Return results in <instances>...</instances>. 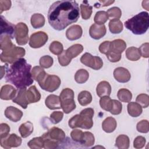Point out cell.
<instances>
[{
	"mask_svg": "<svg viewBox=\"0 0 149 149\" xmlns=\"http://www.w3.org/2000/svg\"><path fill=\"white\" fill-rule=\"evenodd\" d=\"M83 33L82 28L80 26L74 24L68 28L66 31V38L70 41L76 40L79 39Z\"/></svg>",
	"mask_w": 149,
	"mask_h": 149,
	"instance_id": "obj_18",
	"label": "cell"
},
{
	"mask_svg": "<svg viewBox=\"0 0 149 149\" xmlns=\"http://www.w3.org/2000/svg\"><path fill=\"white\" fill-rule=\"evenodd\" d=\"M15 38L19 45H24L28 42L29 28L24 23L20 22L16 25Z\"/></svg>",
	"mask_w": 149,
	"mask_h": 149,
	"instance_id": "obj_10",
	"label": "cell"
},
{
	"mask_svg": "<svg viewBox=\"0 0 149 149\" xmlns=\"http://www.w3.org/2000/svg\"><path fill=\"white\" fill-rule=\"evenodd\" d=\"M127 112L130 116L132 117L139 116L142 112L141 106L137 102H130L127 105Z\"/></svg>",
	"mask_w": 149,
	"mask_h": 149,
	"instance_id": "obj_26",
	"label": "cell"
},
{
	"mask_svg": "<svg viewBox=\"0 0 149 149\" xmlns=\"http://www.w3.org/2000/svg\"><path fill=\"white\" fill-rule=\"evenodd\" d=\"M118 99L123 102H130L132 98V93L126 88H121L118 91Z\"/></svg>",
	"mask_w": 149,
	"mask_h": 149,
	"instance_id": "obj_35",
	"label": "cell"
},
{
	"mask_svg": "<svg viewBox=\"0 0 149 149\" xmlns=\"http://www.w3.org/2000/svg\"><path fill=\"white\" fill-rule=\"evenodd\" d=\"M137 130L142 133H148L149 131V123L147 120H142L137 123Z\"/></svg>",
	"mask_w": 149,
	"mask_h": 149,
	"instance_id": "obj_46",
	"label": "cell"
},
{
	"mask_svg": "<svg viewBox=\"0 0 149 149\" xmlns=\"http://www.w3.org/2000/svg\"><path fill=\"white\" fill-rule=\"evenodd\" d=\"M117 126V123L113 117H107L102 123V128L106 133L113 132Z\"/></svg>",
	"mask_w": 149,
	"mask_h": 149,
	"instance_id": "obj_25",
	"label": "cell"
},
{
	"mask_svg": "<svg viewBox=\"0 0 149 149\" xmlns=\"http://www.w3.org/2000/svg\"><path fill=\"white\" fill-rule=\"evenodd\" d=\"M149 43L146 42L143 44L139 48L141 56L147 58L149 57Z\"/></svg>",
	"mask_w": 149,
	"mask_h": 149,
	"instance_id": "obj_53",
	"label": "cell"
},
{
	"mask_svg": "<svg viewBox=\"0 0 149 149\" xmlns=\"http://www.w3.org/2000/svg\"><path fill=\"white\" fill-rule=\"evenodd\" d=\"M106 27L104 24H93L90 27L89 34L94 40H99L103 37L106 34Z\"/></svg>",
	"mask_w": 149,
	"mask_h": 149,
	"instance_id": "obj_14",
	"label": "cell"
},
{
	"mask_svg": "<svg viewBox=\"0 0 149 149\" xmlns=\"http://www.w3.org/2000/svg\"><path fill=\"white\" fill-rule=\"evenodd\" d=\"M31 66L24 58H20L10 65L7 64L6 81L13 84L17 89L26 88L33 83Z\"/></svg>",
	"mask_w": 149,
	"mask_h": 149,
	"instance_id": "obj_2",
	"label": "cell"
},
{
	"mask_svg": "<svg viewBox=\"0 0 149 149\" xmlns=\"http://www.w3.org/2000/svg\"><path fill=\"white\" fill-rule=\"evenodd\" d=\"M26 88L17 90L16 97L12 100L13 102L20 105L23 109H26L29 104L26 98Z\"/></svg>",
	"mask_w": 149,
	"mask_h": 149,
	"instance_id": "obj_19",
	"label": "cell"
},
{
	"mask_svg": "<svg viewBox=\"0 0 149 149\" xmlns=\"http://www.w3.org/2000/svg\"><path fill=\"white\" fill-rule=\"evenodd\" d=\"M115 1H100L99 2L100 4L95 6V8H100V6H109L112 3H113Z\"/></svg>",
	"mask_w": 149,
	"mask_h": 149,
	"instance_id": "obj_57",
	"label": "cell"
},
{
	"mask_svg": "<svg viewBox=\"0 0 149 149\" xmlns=\"http://www.w3.org/2000/svg\"><path fill=\"white\" fill-rule=\"evenodd\" d=\"M109 19L107 12L104 10L98 11L94 17V22L97 24H104Z\"/></svg>",
	"mask_w": 149,
	"mask_h": 149,
	"instance_id": "obj_40",
	"label": "cell"
},
{
	"mask_svg": "<svg viewBox=\"0 0 149 149\" xmlns=\"http://www.w3.org/2000/svg\"><path fill=\"white\" fill-rule=\"evenodd\" d=\"M31 24L34 29H39L44 26L45 17L40 13H34L31 17Z\"/></svg>",
	"mask_w": 149,
	"mask_h": 149,
	"instance_id": "obj_28",
	"label": "cell"
},
{
	"mask_svg": "<svg viewBox=\"0 0 149 149\" xmlns=\"http://www.w3.org/2000/svg\"><path fill=\"white\" fill-rule=\"evenodd\" d=\"M81 62L94 70H99L103 66V61L99 56H93L91 54L86 52L80 58Z\"/></svg>",
	"mask_w": 149,
	"mask_h": 149,
	"instance_id": "obj_9",
	"label": "cell"
},
{
	"mask_svg": "<svg viewBox=\"0 0 149 149\" xmlns=\"http://www.w3.org/2000/svg\"><path fill=\"white\" fill-rule=\"evenodd\" d=\"M112 102H113V106H112V109L110 111V113L114 115L120 114L122 111V103L120 101L116 100H112Z\"/></svg>",
	"mask_w": 149,
	"mask_h": 149,
	"instance_id": "obj_48",
	"label": "cell"
},
{
	"mask_svg": "<svg viewBox=\"0 0 149 149\" xmlns=\"http://www.w3.org/2000/svg\"><path fill=\"white\" fill-rule=\"evenodd\" d=\"M63 116V113L61 111H54L50 115V119L54 124L60 122Z\"/></svg>",
	"mask_w": 149,
	"mask_h": 149,
	"instance_id": "obj_49",
	"label": "cell"
},
{
	"mask_svg": "<svg viewBox=\"0 0 149 149\" xmlns=\"http://www.w3.org/2000/svg\"><path fill=\"white\" fill-rule=\"evenodd\" d=\"M26 98L29 104L37 102L40 100L41 94L35 86H32L27 90Z\"/></svg>",
	"mask_w": 149,
	"mask_h": 149,
	"instance_id": "obj_22",
	"label": "cell"
},
{
	"mask_svg": "<svg viewBox=\"0 0 149 149\" xmlns=\"http://www.w3.org/2000/svg\"><path fill=\"white\" fill-rule=\"evenodd\" d=\"M106 56L108 59L111 62H116L119 61L122 56L120 54H118L111 51H109L107 54H106Z\"/></svg>",
	"mask_w": 149,
	"mask_h": 149,
	"instance_id": "obj_55",
	"label": "cell"
},
{
	"mask_svg": "<svg viewBox=\"0 0 149 149\" xmlns=\"http://www.w3.org/2000/svg\"><path fill=\"white\" fill-rule=\"evenodd\" d=\"M17 94V91L11 85L6 84L1 87L0 98L3 100H13Z\"/></svg>",
	"mask_w": 149,
	"mask_h": 149,
	"instance_id": "obj_17",
	"label": "cell"
},
{
	"mask_svg": "<svg viewBox=\"0 0 149 149\" xmlns=\"http://www.w3.org/2000/svg\"><path fill=\"white\" fill-rule=\"evenodd\" d=\"M109 31L113 34H119L123 30V26L122 22L118 19H111L109 22Z\"/></svg>",
	"mask_w": 149,
	"mask_h": 149,
	"instance_id": "obj_29",
	"label": "cell"
},
{
	"mask_svg": "<svg viewBox=\"0 0 149 149\" xmlns=\"http://www.w3.org/2000/svg\"><path fill=\"white\" fill-rule=\"evenodd\" d=\"M89 77L88 72L84 69H79L75 73L74 80L79 84L84 83L87 81Z\"/></svg>",
	"mask_w": 149,
	"mask_h": 149,
	"instance_id": "obj_33",
	"label": "cell"
},
{
	"mask_svg": "<svg viewBox=\"0 0 149 149\" xmlns=\"http://www.w3.org/2000/svg\"><path fill=\"white\" fill-rule=\"evenodd\" d=\"M49 51L54 55H59L63 51V47L61 42L58 41H52L49 47Z\"/></svg>",
	"mask_w": 149,
	"mask_h": 149,
	"instance_id": "obj_42",
	"label": "cell"
},
{
	"mask_svg": "<svg viewBox=\"0 0 149 149\" xmlns=\"http://www.w3.org/2000/svg\"><path fill=\"white\" fill-rule=\"evenodd\" d=\"M83 136V132L81 130L79 129H74L70 133V136L72 139L75 142L79 143L80 144H81V143Z\"/></svg>",
	"mask_w": 149,
	"mask_h": 149,
	"instance_id": "obj_47",
	"label": "cell"
},
{
	"mask_svg": "<svg viewBox=\"0 0 149 149\" xmlns=\"http://www.w3.org/2000/svg\"><path fill=\"white\" fill-rule=\"evenodd\" d=\"M61 108L65 113H69L76 108V104L74 100V92L69 88L62 90L59 95Z\"/></svg>",
	"mask_w": 149,
	"mask_h": 149,
	"instance_id": "obj_7",
	"label": "cell"
},
{
	"mask_svg": "<svg viewBox=\"0 0 149 149\" xmlns=\"http://www.w3.org/2000/svg\"><path fill=\"white\" fill-rule=\"evenodd\" d=\"M10 132V127L5 123H2L0 125V139L5 137L9 134Z\"/></svg>",
	"mask_w": 149,
	"mask_h": 149,
	"instance_id": "obj_54",
	"label": "cell"
},
{
	"mask_svg": "<svg viewBox=\"0 0 149 149\" xmlns=\"http://www.w3.org/2000/svg\"><path fill=\"white\" fill-rule=\"evenodd\" d=\"M148 3H149V1H143L142 2V6H143V8L146 9L147 10H149Z\"/></svg>",
	"mask_w": 149,
	"mask_h": 149,
	"instance_id": "obj_58",
	"label": "cell"
},
{
	"mask_svg": "<svg viewBox=\"0 0 149 149\" xmlns=\"http://www.w3.org/2000/svg\"><path fill=\"white\" fill-rule=\"evenodd\" d=\"M83 50V47L82 45L80 44H76L65 50V52L66 56L72 60V59L76 58L81 54Z\"/></svg>",
	"mask_w": 149,
	"mask_h": 149,
	"instance_id": "obj_24",
	"label": "cell"
},
{
	"mask_svg": "<svg viewBox=\"0 0 149 149\" xmlns=\"http://www.w3.org/2000/svg\"><path fill=\"white\" fill-rule=\"evenodd\" d=\"M11 7V1L8 0H1L0 1V13L1 14L3 11L8 10Z\"/></svg>",
	"mask_w": 149,
	"mask_h": 149,
	"instance_id": "obj_56",
	"label": "cell"
},
{
	"mask_svg": "<svg viewBox=\"0 0 149 149\" xmlns=\"http://www.w3.org/2000/svg\"><path fill=\"white\" fill-rule=\"evenodd\" d=\"M58 59L59 64L62 66H68L71 62V59L66 56L65 51H63L61 54L58 56Z\"/></svg>",
	"mask_w": 149,
	"mask_h": 149,
	"instance_id": "obj_50",
	"label": "cell"
},
{
	"mask_svg": "<svg viewBox=\"0 0 149 149\" xmlns=\"http://www.w3.org/2000/svg\"><path fill=\"white\" fill-rule=\"evenodd\" d=\"M149 26V16L147 12H141L125 22V26L134 34H144Z\"/></svg>",
	"mask_w": 149,
	"mask_h": 149,
	"instance_id": "obj_3",
	"label": "cell"
},
{
	"mask_svg": "<svg viewBox=\"0 0 149 149\" xmlns=\"http://www.w3.org/2000/svg\"><path fill=\"white\" fill-rule=\"evenodd\" d=\"M108 17L110 18L113 19H119V18L122 16V12L121 10L118 7H112L110 9H109L107 12Z\"/></svg>",
	"mask_w": 149,
	"mask_h": 149,
	"instance_id": "obj_45",
	"label": "cell"
},
{
	"mask_svg": "<svg viewBox=\"0 0 149 149\" xmlns=\"http://www.w3.org/2000/svg\"><path fill=\"white\" fill-rule=\"evenodd\" d=\"M31 74L33 79L37 82H39L45 76L46 72L41 66H36L33 67V69L31 70Z\"/></svg>",
	"mask_w": 149,
	"mask_h": 149,
	"instance_id": "obj_36",
	"label": "cell"
},
{
	"mask_svg": "<svg viewBox=\"0 0 149 149\" xmlns=\"http://www.w3.org/2000/svg\"><path fill=\"white\" fill-rule=\"evenodd\" d=\"M77 100L81 106H86L91 102L92 95L88 91H82L78 94Z\"/></svg>",
	"mask_w": 149,
	"mask_h": 149,
	"instance_id": "obj_30",
	"label": "cell"
},
{
	"mask_svg": "<svg viewBox=\"0 0 149 149\" xmlns=\"http://www.w3.org/2000/svg\"><path fill=\"white\" fill-rule=\"evenodd\" d=\"M41 137L44 140V148L46 149L58 148L66 139L65 132L56 127L51 128Z\"/></svg>",
	"mask_w": 149,
	"mask_h": 149,
	"instance_id": "obj_5",
	"label": "cell"
},
{
	"mask_svg": "<svg viewBox=\"0 0 149 149\" xmlns=\"http://www.w3.org/2000/svg\"><path fill=\"white\" fill-rule=\"evenodd\" d=\"M136 102L140 104L142 108H147L149 105V96L146 94H140L136 99Z\"/></svg>",
	"mask_w": 149,
	"mask_h": 149,
	"instance_id": "obj_44",
	"label": "cell"
},
{
	"mask_svg": "<svg viewBox=\"0 0 149 149\" xmlns=\"http://www.w3.org/2000/svg\"><path fill=\"white\" fill-rule=\"evenodd\" d=\"M129 138L125 134L119 135L116 139L115 146L119 149H127L129 147Z\"/></svg>",
	"mask_w": 149,
	"mask_h": 149,
	"instance_id": "obj_31",
	"label": "cell"
},
{
	"mask_svg": "<svg viewBox=\"0 0 149 149\" xmlns=\"http://www.w3.org/2000/svg\"><path fill=\"white\" fill-rule=\"evenodd\" d=\"M111 49V41H105L99 46V51L103 54H107Z\"/></svg>",
	"mask_w": 149,
	"mask_h": 149,
	"instance_id": "obj_52",
	"label": "cell"
},
{
	"mask_svg": "<svg viewBox=\"0 0 149 149\" xmlns=\"http://www.w3.org/2000/svg\"><path fill=\"white\" fill-rule=\"evenodd\" d=\"M10 37L6 35H1L0 37V48L2 51L7 50L12 47L15 44L12 43Z\"/></svg>",
	"mask_w": 149,
	"mask_h": 149,
	"instance_id": "obj_37",
	"label": "cell"
},
{
	"mask_svg": "<svg viewBox=\"0 0 149 149\" xmlns=\"http://www.w3.org/2000/svg\"><path fill=\"white\" fill-rule=\"evenodd\" d=\"M48 36L44 31H37L32 34L29 39V45L33 48H38L45 44Z\"/></svg>",
	"mask_w": 149,
	"mask_h": 149,
	"instance_id": "obj_11",
	"label": "cell"
},
{
	"mask_svg": "<svg viewBox=\"0 0 149 149\" xmlns=\"http://www.w3.org/2000/svg\"><path fill=\"white\" fill-rule=\"evenodd\" d=\"M1 35L8 36L11 39L15 37L16 35V26L6 20L2 15H1Z\"/></svg>",
	"mask_w": 149,
	"mask_h": 149,
	"instance_id": "obj_13",
	"label": "cell"
},
{
	"mask_svg": "<svg viewBox=\"0 0 149 149\" xmlns=\"http://www.w3.org/2000/svg\"><path fill=\"white\" fill-rule=\"evenodd\" d=\"M53 58L49 55H44L40 59V65L43 68H49L53 65Z\"/></svg>",
	"mask_w": 149,
	"mask_h": 149,
	"instance_id": "obj_43",
	"label": "cell"
},
{
	"mask_svg": "<svg viewBox=\"0 0 149 149\" xmlns=\"http://www.w3.org/2000/svg\"><path fill=\"white\" fill-rule=\"evenodd\" d=\"M100 105L102 109L110 112L113 106L112 100L109 97V96L102 97L100 100Z\"/></svg>",
	"mask_w": 149,
	"mask_h": 149,
	"instance_id": "obj_38",
	"label": "cell"
},
{
	"mask_svg": "<svg viewBox=\"0 0 149 149\" xmlns=\"http://www.w3.org/2000/svg\"><path fill=\"white\" fill-rule=\"evenodd\" d=\"M94 114V111L93 108H85L80 112V114L76 115L69 119V126L72 129L81 127L84 129H90L93 126Z\"/></svg>",
	"mask_w": 149,
	"mask_h": 149,
	"instance_id": "obj_4",
	"label": "cell"
},
{
	"mask_svg": "<svg viewBox=\"0 0 149 149\" xmlns=\"http://www.w3.org/2000/svg\"><path fill=\"white\" fill-rule=\"evenodd\" d=\"M45 104L47 108L52 110L61 108L60 98L54 94L48 95L45 100Z\"/></svg>",
	"mask_w": 149,
	"mask_h": 149,
	"instance_id": "obj_21",
	"label": "cell"
},
{
	"mask_svg": "<svg viewBox=\"0 0 149 149\" xmlns=\"http://www.w3.org/2000/svg\"><path fill=\"white\" fill-rule=\"evenodd\" d=\"M97 94L98 97L109 96L111 93V87L110 84L107 81L100 82L96 88Z\"/></svg>",
	"mask_w": 149,
	"mask_h": 149,
	"instance_id": "obj_20",
	"label": "cell"
},
{
	"mask_svg": "<svg viewBox=\"0 0 149 149\" xmlns=\"http://www.w3.org/2000/svg\"><path fill=\"white\" fill-rule=\"evenodd\" d=\"M19 131L22 137L26 138L33 133V125L30 121L23 123L20 126L19 128Z\"/></svg>",
	"mask_w": 149,
	"mask_h": 149,
	"instance_id": "obj_27",
	"label": "cell"
},
{
	"mask_svg": "<svg viewBox=\"0 0 149 149\" xmlns=\"http://www.w3.org/2000/svg\"><path fill=\"white\" fill-rule=\"evenodd\" d=\"M93 7L87 3V1H83L80 5V12L81 17L84 20L89 19L92 14Z\"/></svg>",
	"mask_w": 149,
	"mask_h": 149,
	"instance_id": "obj_34",
	"label": "cell"
},
{
	"mask_svg": "<svg viewBox=\"0 0 149 149\" xmlns=\"http://www.w3.org/2000/svg\"><path fill=\"white\" fill-rule=\"evenodd\" d=\"M22 144V139L16 134H8L5 137L0 139V144L2 147L9 149L12 147H17Z\"/></svg>",
	"mask_w": 149,
	"mask_h": 149,
	"instance_id": "obj_12",
	"label": "cell"
},
{
	"mask_svg": "<svg viewBox=\"0 0 149 149\" xmlns=\"http://www.w3.org/2000/svg\"><path fill=\"white\" fill-rule=\"evenodd\" d=\"M80 17L78 3L75 1H58L54 2L48 12L49 25L55 30L61 31L76 22Z\"/></svg>",
	"mask_w": 149,
	"mask_h": 149,
	"instance_id": "obj_1",
	"label": "cell"
},
{
	"mask_svg": "<svg viewBox=\"0 0 149 149\" xmlns=\"http://www.w3.org/2000/svg\"><path fill=\"white\" fill-rule=\"evenodd\" d=\"M27 146L31 149H40L44 148V140L42 137H34L30 140Z\"/></svg>",
	"mask_w": 149,
	"mask_h": 149,
	"instance_id": "obj_41",
	"label": "cell"
},
{
	"mask_svg": "<svg viewBox=\"0 0 149 149\" xmlns=\"http://www.w3.org/2000/svg\"><path fill=\"white\" fill-rule=\"evenodd\" d=\"M95 139L94 135L90 132H83V136L81 144L84 147H90L94 144Z\"/></svg>",
	"mask_w": 149,
	"mask_h": 149,
	"instance_id": "obj_39",
	"label": "cell"
},
{
	"mask_svg": "<svg viewBox=\"0 0 149 149\" xmlns=\"http://www.w3.org/2000/svg\"><path fill=\"white\" fill-rule=\"evenodd\" d=\"M113 77L118 82L124 83L130 80L131 74L127 69L123 67H118L115 69L113 71Z\"/></svg>",
	"mask_w": 149,
	"mask_h": 149,
	"instance_id": "obj_15",
	"label": "cell"
},
{
	"mask_svg": "<svg viewBox=\"0 0 149 149\" xmlns=\"http://www.w3.org/2000/svg\"><path fill=\"white\" fill-rule=\"evenodd\" d=\"M4 114L6 118L13 122L20 120L23 116L22 111L13 106L8 107L5 110Z\"/></svg>",
	"mask_w": 149,
	"mask_h": 149,
	"instance_id": "obj_16",
	"label": "cell"
},
{
	"mask_svg": "<svg viewBox=\"0 0 149 149\" xmlns=\"http://www.w3.org/2000/svg\"><path fill=\"white\" fill-rule=\"evenodd\" d=\"M146 144V139L143 136L136 137L133 141V147L135 148H141L144 147Z\"/></svg>",
	"mask_w": 149,
	"mask_h": 149,
	"instance_id": "obj_51",
	"label": "cell"
},
{
	"mask_svg": "<svg viewBox=\"0 0 149 149\" xmlns=\"http://www.w3.org/2000/svg\"><path fill=\"white\" fill-rule=\"evenodd\" d=\"M126 58L132 61H136L141 58V54L138 48L130 47L126 50Z\"/></svg>",
	"mask_w": 149,
	"mask_h": 149,
	"instance_id": "obj_32",
	"label": "cell"
},
{
	"mask_svg": "<svg viewBox=\"0 0 149 149\" xmlns=\"http://www.w3.org/2000/svg\"><path fill=\"white\" fill-rule=\"evenodd\" d=\"M38 83L40 87L44 90L54 92L59 87L61 81L58 76L46 73L43 79Z\"/></svg>",
	"mask_w": 149,
	"mask_h": 149,
	"instance_id": "obj_8",
	"label": "cell"
},
{
	"mask_svg": "<svg viewBox=\"0 0 149 149\" xmlns=\"http://www.w3.org/2000/svg\"><path fill=\"white\" fill-rule=\"evenodd\" d=\"M25 54L26 51L24 48L16 47L14 45L9 49L2 51L0 55L1 61L2 62L12 64L18 59L22 58V57L24 56Z\"/></svg>",
	"mask_w": 149,
	"mask_h": 149,
	"instance_id": "obj_6",
	"label": "cell"
},
{
	"mask_svg": "<svg viewBox=\"0 0 149 149\" xmlns=\"http://www.w3.org/2000/svg\"><path fill=\"white\" fill-rule=\"evenodd\" d=\"M126 48V42L122 39L114 40L111 41V49L110 51L114 53L120 54L125 51Z\"/></svg>",
	"mask_w": 149,
	"mask_h": 149,
	"instance_id": "obj_23",
	"label": "cell"
},
{
	"mask_svg": "<svg viewBox=\"0 0 149 149\" xmlns=\"http://www.w3.org/2000/svg\"><path fill=\"white\" fill-rule=\"evenodd\" d=\"M6 66H7V64H6L5 65V68H4V66H2L1 67V79H2L3 77V76H4L5 73H6Z\"/></svg>",
	"mask_w": 149,
	"mask_h": 149,
	"instance_id": "obj_59",
	"label": "cell"
}]
</instances>
